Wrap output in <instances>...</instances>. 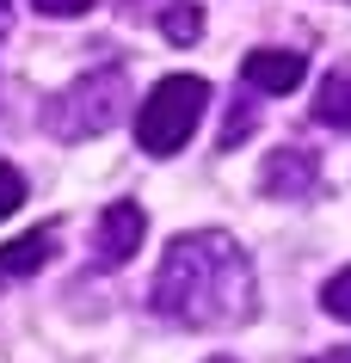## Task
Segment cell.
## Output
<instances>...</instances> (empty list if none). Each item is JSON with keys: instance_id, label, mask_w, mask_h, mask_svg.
I'll return each instance as SVG.
<instances>
[{"instance_id": "9", "label": "cell", "mask_w": 351, "mask_h": 363, "mask_svg": "<svg viewBox=\"0 0 351 363\" xmlns=\"http://www.w3.org/2000/svg\"><path fill=\"white\" fill-rule=\"evenodd\" d=\"M160 31L173 43H197L204 38V13H197V6H167V13H160Z\"/></svg>"}, {"instance_id": "13", "label": "cell", "mask_w": 351, "mask_h": 363, "mask_svg": "<svg viewBox=\"0 0 351 363\" xmlns=\"http://www.w3.org/2000/svg\"><path fill=\"white\" fill-rule=\"evenodd\" d=\"M314 363H351V345L345 351H327V357H314Z\"/></svg>"}, {"instance_id": "11", "label": "cell", "mask_w": 351, "mask_h": 363, "mask_svg": "<svg viewBox=\"0 0 351 363\" xmlns=\"http://www.w3.org/2000/svg\"><path fill=\"white\" fill-rule=\"evenodd\" d=\"M19 203H25V172L13 167V160H0V222L19 210Z\"/></svg>"}, {"instance_id": "5", "label": "cell", "mask_w": 351, "mask_h": 363, "mask_svg": "<svg viewBox=\"0 0 351 363\" xmlns=\"http://www.w3.org/2000/svg\"><path fill=\"white\" fill-rule=\"evenodd\" d=\"M142 234H148V216H142V203H105V210H99V228H93L99 265H105V271L130 265V259L142 252Z\"/></svg>"}, {"instance_id": "4", "label": "cell", "mask_w": 351, "mask_h": 363, "mask_svg": "<svg viewBox=\"0 0 351 363\" xmlns=\"http://www.w3.org/2000/svg\"><path fill=\"white\" fill-rule=\"evenodd\" d=\"M259 191L277 197V203H302V197H314V191H321V154H314V148H277V154H265Z\"/></svg>"}, {"instance_id": "6", "label": "cell", "mask_w": 351, "mask_h": 363, "mask_svg": "<svg viewBox=\"0 0 351 363\" xmlns=\"http://www.w3.org/2000/svg\"><path fill=\"white\" fill-rule=\"evenodd\" d=\"M302 74H308V56H296V50H253L240 62V80L253 93H296Z\"/></svg>"}, {"instance_id": "3", "label": "cell", "mask_w": 351, "mask_h": 363, "mask_svg": "<svg viewBox=\"0 0 351 363\" xmlns=\"http://www.w3.org/2000/svg\"><path fill=\"white\" fill-rule=\"evenodd\" d=\"M204 105H210V80L204 74H167L148 86L136 111V142L142 154H179L191 142V130L204 123Z\"/></svg>"}, {"instance_id": "8", "label": "cell", "mask_w": 351, "mask_h": 363, "mask_svg": "<svg viewBox=\"0 0 351 363\" xmlns=\"http://www.w3.org/2000/svg\"><path fill=\"white\" fill-rule=\"evenodd\" d=\"M314 123L351 135V68H333V74L321 80V93H314Z\"/></svg>"}, {"instance_id": "7", "label": "cell", "mask_w": 351, "mask_h": 363, "mask_svg": "<svg viewBox=\"0 0 351 363\" xmlns=\"http://www.w3.org/2000/svg\"><path fill=\"white\" fill-rule=\"evenodd\" d=\"M50 252H56V228H31V234H19L13 247H0V277H31V271L50 265Z\"/></svg>"}, {"instance_id": "14", "label": "cell", "mask_w": 351, "mask_h": 363, "mask_svg": "<svg viewBox=\"0 0 351 363\" xmlns=\"http://www.w3.org/2000/svg\"><path fill=\"white\" fill-rule=\"evenodd\" d=\"M210 363H234V357H210Z\"/></svg>"}, {"instance_id": "2", "label": "cell", "mask_w": 351, "mask_h": 363, "mask_svg": "<svg viewBox=\"0 0 351 363\" xmlns=\"http://www.w3.org/2000/svg\"><path fill=\"white\" fill-rule=\"evenodd\" d=\"M130 105V80L123 68H99V74H80L74 86H62L50 105H43V130L56 135V142H87V135H105L123 117Z\"/></svg>"}, {"instance_id": "1", "label": "cell", "mask_w": 351, "mask_h": 363, "mask_svg": "<svg viewBox=\"0 0 351 363\" xmlns=\"http://www.w3.org/2000/svg\"><path fill=\"white\" fill-rule=\"evenodd\" d=\"M155 308L179 326H197V333L240 326L253 314V259H247V247L222 228L179 234L160 259Z\"/></svg>"}, {"instance_id": "12", "label": "cell", "mask_w": 351, "mask_h": 363, "mask_svg": "<svg viewBox=\"0 0 351 363\" xmlns=\"http://www.w3.org/2000/svg\"><path fill=\"white\" fill-rule=\"evenodd\" d=\"M87 6H93V0H38V13H50V19H74Z\"/></svg>"}, {"instance_id": "10", "label": "cell", "mask_w": 351, "mask_h": 363, "mask_svg": "<svg viewBox=\"0 0 351 363\" xmlns=\"http://www.w3.org/2000/svg\"><path fill=\"white\" fill-rule=\"evenodd\" d=\"M321 308H327L333 320H345V326H351V265L327 277V289H321Z\"/></svg>"}, {"instance_id": "15", "label": "cell", "mask_w": 351, "mask_h": 363, "mask_svg": "<svg viewBox=\"0 0 351 363\" xmlns=\"http://www.w3.org/2000/svg\"><path fill=\"white\" fill-rule=\"evenodd\" d=\"M0 6H6V0H0Z\"/></svg>"}]
</instances>
